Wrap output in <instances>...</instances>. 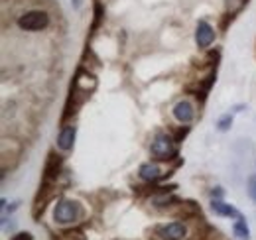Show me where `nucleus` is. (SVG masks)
I'll list each match as a JSON object with an SVG mask.
<instances>
[{
  "label": "nucleus",
  "mask_w": 256,
  "mask_h": 240,
  "mask_svg": "<svg viewBox=\"0 0 256 240\" xmlns=\"http://www.w3.org/2000/svg\"><path fill=\"white\" fill-rule=\"evenodd\" d=\"M79 216H81V207L77 201L71 199H62L54 209V218L58 224H73L79 220Z\"/></svg>",
  "instance_id": "1"
},
{
  "label": "nucleus",
  "mask_w": 256,
  "mask_h": 240,
  "mask_svg": "<svg viewBox=\"0 0 256 240\" xmlns=\"http://www.w3.org/2000/svg\"><path fill=\"white\" fill-rule=\"evenodd\" d=\"M195 42L199 48H209L213 42H215V30L205 22L201 20L197 24V30H195Z\"/></svg>",
  "instance_id": "5"
},
{
  "label": "nucleus",
  "mask_w": 256,
  "mask_h": 240,
  "mask_svg": "<svg viewBox=\"0 0 256 240\" xmlns=\"http://www.w3.org/2000/svg\"><path fill=\"white\" fill-rule=\"evenodd\" d=\"M156 236L160 240H186V236H188V226L184 222L162 224V226L156 228Z\"/></svg>",
  "instance_id": "4"
},
{
  "label": "nucleus",
  "mask_w": 256,
  "mask_h": 240,
  "mask_svg": "<svg viewBox=\"0 0 256 240\" xmlns=\"http://www.w3.org/2000/svg\"><path fill=\"white\" fill-rule=\"evenodd\" d=\"M73 142H75V126H65L64 130L60 132L58 146H60L64 152H67L73 148Z\"/></svg>",
  "instance_id": "8"
},
{
  "label": "nucleus",
  "mask_w": 256,
  "mask_h": 240,
  "mask_svg": "<svg viewBox=\"0 0 256 240\" xmlns=\"http://www.w3.org/2000/svg\"><path fill=\"white\" fill-rule=\"evenodd\" d=\"M248 195H250V199L256 203V176H252L248 180Z\"/></svg>",
  "instance_id": "12"
},
{
  "label": "nucleus",
  "mask_w": 256,
  "mask_h": 240,
  "mask_svg": "<svg viewBox=\"0 0 256 240\" xmlns=\"http://www.w3.org/2000/svg\"><path fill=\"white\" fill-rule=\"evenodd\" d=\"M150 152L156 160H172L174 156H178V148H176V142L168 136V134H158L154 140H152V146Z\"/></svg>",
  "instance_id": "2"
},
{
  "label": "nucleus",
  "mask_w": 256,
  "mask_h": 240,
  "mask_svg": "<svg viewBox=\"0 0 256 240\" xmlns=\"http://www.w3.org/2000/svg\"><path fill=\"white\" fill-rule=\"evenodd\" d=\"M12 240H32V234L30 232H20V234H16Z\"/></svg>",
  "instance_id": "13"
},
{
  "label": "nucleus",
  "mask_w": 256,
  "mask_h": 240,
  "mask_svg": "<svg viewBox=\"0 0 256 240\" xmlns=\"http://www.w3.org/2000/svg\"><path fill=\"white\" fill-rule=\"evenodd\" d=\"M140 178L146 181H158L162 180V170L156 164H144L140 168Z\"/></svg>",
  "instance_id": "9"
},
{
  "label": "nucleus",
  "mask_w": 256,
  "mask_h": 240,
  "mask_svg": "<svg viewBox=\"0 0 256 240\" xmlns=\"http://www.w3.org/2000/svg\"><path fill=\"white\" fill-rule=\"evenodd\" d=\"M211 195H213V199H215V197H221V195H223V191H221V187H217V189H213V191H211Z\"/></svg>",
  "instance_id": "14"
},
{
  "label": "nucleus",
  "mask_w": 256,
  "mask_h": 240,
  "mask_svg": "<svg viewBox=\"0 0 256 240\" xmlns=\"http://www.w3.org/2000/svg\"><path fill=\"white\" fill-rule=\"evenodd\" d=\"M174 116L176 120H180L182 124H190L195 116V110H193V104L190 100H180L176 106H174Z\"/></svg>",
  "instance_id": "6"
},
{
  "label": "nucleus",
  "mask_w": 256,
  "mask_h": 240,
  "mask_svg": "<svg viewBox=\"0 0 256 240\" xmlns=\"http://www.w3.org/2000/svg\"><path fill=\"white\" fill-rule=\"evenodd\" d=\"M232 232H234L236 240H250V230H248V226H246L244 216H242V218H236V222H234V226H232Z\"/></svg>",
  "instance_id": "10"
},
{
  "label": "nucleus",
  "mask_w": 256,
  "mask_h": 240,
  "mask_svg": "<svg viewBox=\"0 0 256 240\" xmlns=\"http://www.w3.org/2000/svg\"><path fill=\"white\" fill-rule=\"evenodd\" d=\"M230 124H232V114H230V112H226L224 116H221V118H219V122H217V128H219L221 132H224V130H228V128H230Z\"/></svg>",
  "instance_id": "11"
},
{
  "label": "nucleus",
  "mask_w": 256,
  "mask_h": 240,
  "mask_svg": "<svg viewBox=\"0 0 256 240\" xmlns=\"http://www.w3.org/2000/svg\"><path fill=\"white\" fill-rule=\"evenodd\" d=\"M73 6L75 8H81V0H73Z\"/></svg>",
  "instance_id": "15"
},
{
  "label": "nucleus",
  "mask_w": 256,
  "mask_h": 240,
  "mask_svg": "<svg viewBox=\"0 0 256 240\" xmlns=\"http://www.w3.org/2000/svg\"><path fill=\"white\" fill-rule=\"evenodd\" d=\"M211 209L215 214H219V216H230V218H242V214L238 212V210L234 209L232 205H226L223 201H219V199H213V203H211Z\"/></svg>",
  "instance_id": "7"
},
{
  "label": "nucleus",
  "mask_w": 256,
  "mask_h": 240,
  "mask_svg": "<svg viewBox=\"0 0 256 240\" xmlns=\"http://www.w3.org/2000/svg\"><path fill=\"white\" fill-rule=\"evenodd\" d=\"M50 24V16L42 10H32V12H26L24 16H20L18 20V26L22 30H28V32H38V30H44L48 28Z\"/></svg>",
  "instance_id": "3"
}]
</instances>
